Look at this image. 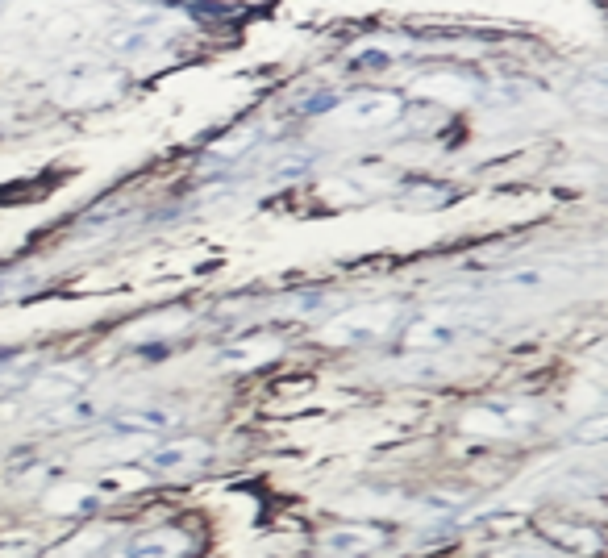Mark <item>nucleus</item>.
<instances>
[{"instance_id":"f257e3e1","label":"nucleus","mask_w":608,"mask_h":558,"mask_svg":"<svg viewBox=\"0 0 608 558\" xmlns=\"http://www.w3.org/2000/svg\"><path fill=\"white\" fill-rule=\"evenodd\" d=\"M400 309L396 304H359V309H346L325 325V338L338 346H363V342H379L396 325Z\"/></svg>"},{"instance_id":"f03ea898","label":"nucleus","mask_w":608,"mask_h":558,"mask_svg":"<svg viewBox=\"0 0 608 558\" xmlns=\"http://www.w3.org/2000/svg\"><path fill=\"white\" fill-rule=\"evenodd\" d=\"M471 329V313L454 309V313H429L421 321H413L404 329V346L409 350H446L454 342H463V334Z\"/></svg>"},{"instance_id":"7ed1b4c3","label":"nucleus","mask_w":608,"mask_h":558,"mask_svg":"<svg viewBox=\"0 0 608 558\" xmlns=\"http://www.w3.org/2000/svg\"><path fill=\"white\" fill-rule=\"evenodd\" d=\"M400 113L404 105L396 92H359L338 109V121L346 130H384V125L400 121Z\"/></svg>"},{"instance_id":"20e7f679","label":"nucleus","mask_w":608,"mask_h":558,"mask_svg":"<svg viewBox=\"0 0 608 558\" xmlns=\"http://www.w3.org/2000/svg\"><path fill=\"white\" fill-rule=\"evenodd\" d=\"M188 550H192L188 529L159 525V529H142L134 538H121V546L109 558H184Z\"/></svg>"},{"instance_id":"39448f33","label":"nucleus","mask_w":608,"mask_h":558,"mask_svg":"<svg viewBox=\"0 0 608 558\" xmlns=\"http://www.w3.org/2000/svg\"><path fill=\"white\" fill-rule=\"evenodd\" d=\"M209 459H213V446L205 438H171L146 450V467L155 475H184V471L205 467Z\"/></svg>"},{"instance_id":"423d86ee","label":"nucleus","mask_w":608,"mask_h":558,"mask_svg":"<svg viewBox=\"0 0 608 558\" xmlns=\"http://www.w3.org/2000/svg\"><path fill=\"white\" fill-rule=\"evenodd\" d=\"M121 525H88V529H71V538L55 542L42 550V558H109L121 546Z\"/></svg>"},{"instance_id":"0eeeda50","label":"nucleus","mask_w":608,"mask_h":558,"mask_svg":"<svg viewBox=\"0 0 608 558\" xmlns=\"http://www.w3.org/2000/svg\"><path fill=\"white\" fill-rule=\"evenodd\" d=\"M379 546H384V529H375V525H338L321 534V550L334 558H363Z\"/></svg>"},{"instance_id":"6e6552de","label":"nucleus","mask_w":608,"mask_h":558,"mask_svg":"<svg viewBox=\"0 0 608 558\" xmlns=\"http://www.w3.org/2000/svg\"><path fill=\"white\" fill-rule=\"evenodd\" d=\"M100 504H105V496H100V488L96 484H55L46 492V500H42V509L50 513V517H84V513H96Z\"/></svg>"},{"instance_id":"1a4fd4ad","label":"nucleus","mask_w":608,"mask_h":558,"mask_svg":"<svg viewBox=\"0 0 608 558\" xmlns=\"http://www.w3.org/2000/svg\"><path fill=\"white\" fill-rule=\"evenodd\" d=\"M88 384V375L84 371H71V367H46L38 371L30 384H25V392H30L34 400L42 404H59V400H71V396H80Z\"/></svg>"},{"instance_id":"9d476101","label":"nucleus","mask_w":608,"mask_h":558,"mask_svg":"<svg viewBox=\"0 0 608 558\" xmlns=\"http://www.w3.org/2000/svg\"><path fill=\"white\" fill-rule=\"evenodd\" d=\"M525 421H529V413L517 409V404H479V409H471L463 417V429L467 434H513Z\"/></svg>"},{"instance_id":"9b49d317","label":"nucleus","mask_w":608,"mask_h":558,"mask_svg":"<svg viewBox=\"0 0 608 558\" xmlns=\"http://www.w3.org/2000/svg\"><path fill=\"white\" fill-rule=\"evenodd\" d=\"M100 413V404L96 400H88L84 392L80 396H71V400H59V404H50V409L38 417V425L42 429H67V425H88V421H96Z\"/></svg>"},{"instance_id":"f8f14e48","label":"nucleus","mask_w":608,"mask_h":558,"mask_svg":"<svg viewBox=\"0 0 608 558\" xmlns=\"http://www.w3.org/2000/svg\"><path fill=\"white\" fill-rule=\"evenodd\" d=\"M175 425V413L171 409H125V413H113L109 417V429L117 434H163V429Z\"/></svg>"},{"instance_id":"ddd939ff","label":"nucleus","mask_w":608,"mask_h":558,"mask_svg":"<svg viewBox=\"0 0 608 558\" xmlns=\"http://www.w3.org/2000/svg\"><path fill=\"white\" fill-rule=\"evenodd\" d=\"M275 350H280V342H275V338H242L234 346L217 350V363L221 367H259V363L275 359Z\"/></svg>"},{"instance_id":"4468645a","label":"nucleus","mask_w":608,"mask_h":558,"mask_svg":"<svg viewBox=\"0 0 608 558\" xmlns=\"http://www.w3.org/2000/svg\"><path fill=\"white\" fill-rule=\"evenodd\" d=\"M42 550L34 529H0V558H42Z\"/></svg>"},{"instance_id":"2eb2a0df","label":"nucleus","mask_w":608,"mask_h":558,"mask_svg":"<svg viewBox=\"0 0 608 558\" xmlns=\"http://www.w3.org/2000/svg\"><path fill=\"white\" fill-rule=\"evenodd\" d=\"M575 100H579V105H584L588 113H608V67L592 71L588 80L575 88Z\"/></svg>"},{"instance_id":"dca6fc26","label":"nucleus","mask_w":608,"mask_h":558,"mask_svg":"<svg viewBox=\"0 0 608 558\" xmlns=\"http://www.w3.org/2000/svg\"><path fill=\"white\" fill-rule=\"evenodd\" d=\"M146 25H150V21L130 25V30H117V34L109 38V50H113V55H142V50L150 46V38H146Z\"/></svg>"},{"instance_id":"f3484780","label":"nucleus","mask_w":608,"mask_h":558,"mask_svg":"<svg viewBox=\"0 0 608 558\" xmlns=\"http://www.w3.org/2000/svg\"><path fill=\"white\" fill-rule=\"evenodd\" d=\"M550 542H559V546H567V550H575V554H588V550L600 546L596 534H588V529H579V525H559V529H550Z\"/></svg>"},{"instance_id":"a211bd4d","label":"nucleus","mask_w":608,"mask_h":558,"mask_svg":"<svg viewBox=\"0 0 608 558\" xmlns=\"http://www.w3.org/2000/svg\"><path fill=\"white\" fill-rule=\"evenodd\" d=\"M159 5H171L180 13H192V17H205V21H217V17H230V5L221 0H159Z\"/></svg>"},{"instance_id":"6ab92c4d","label":"nucleus","mask_w":608,"mask_h":558,"mask_svg":"<svg viewBox=\"0 0 608 558\" xmlns=\"http://www.w3.org/2000/svg\"><path fill=\"white\" fill-rule=\"evenodd\" d=\"M575 442H584V446H600V442H608V413L588 417L584 425L575 429Z\"/></svg>"},{"instance_id":"aec40b11","label":"nucleus","mask_w":608,"mask_h":558,"mask_svg":"<svg viewBox=\"0 0 608 558\" xmlns=\"http://www.w3.org/2000/svg\"><path fill=\"white\" fill-rule=\"evenodd\" d=\"M255 138H259L255 130H242V134H230V138H225V142L217 146V155H221V159H234V155H246V150H250V146H255Z\"/></svg>"},{"instance_id":"412c9836","label":"nucleus","mask_w":608,"mask_h":558,"mask_svg":"<svg viewBox=\"0 0 608 558\" xmlns=\"http://www.w3.org/2000/svg\"><path fill=\"white\" fill-rule=\"evenodd\" d=\"M0 9H5V0H0Z\"/></svg>"}]
</instances>
